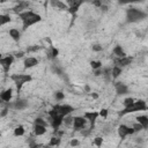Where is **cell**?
<instances>
[{
  "label": "cell",
  "mask_w": 148,
  "mask_h": 148,
  "mask_svg": "<svg viewBox=\"0 0 148 148\" xmlns=\"http://www.w3.org/2000/svg\"><path fill=\"white\" fill-rule=\"evenodd\" d=\"M18 17L21 18L22 23H23V30H25L27 28H29L30 25L39 22L42 20L40 15L31 12V10H27V12H21L18 13Z\"/></svg>",
  "instance_id": "6da1fadb"
},
{
  "label": "cell",
  "mask_w": 148,
  "mask_h": 148,
  "mask_svg": "<svg viewBox=\"0 0 148 148\" xmlns=\"http://www.w3.org/2000/svg\"><path fill=\"white\" fill-rule=\"evenodd\" d=\"M72 111H74V109L71 105H56L50 110L49 114H50L51 119H56V118L64 119V117L68 116Z\"/></svg>",
  "instance_id": "7a4b0ae2"
},
{
  "label": "cell",
  "mask_w": 148,
  "mask_h": 148,
  "mask_svg": "<svg viewBox=\"0 0 148 148\" xmlns=\"http://www.w3.org/2000/svg\"><path fill=\"white\" fill-rule=\"evenodd\" d=\"M146 16H147L146 13H143L142 10L136 9V8H130L126 12V18H127V22H130V23L139 22V21L143 20Z\"/></svg>",
  "instance_id": "3957f363"
},
{
  "label": "cell",
  "mask_w": 148,
  "mask_h": 148,
  "mask_svg": "<svg viewBox=\"0 0 148 148\" xmlns=\"http://www.w3.org/2000/svg\"><path fill=\"white\" fill-rule=\"evenodd\" d=\"M141 110H147V105H146L145 101L139 99V101H134L131 105L125 106V109L123 110V112L120 114H126L130 112H135V111H141Z\"/></svg>",
  "instance_id": "277c9868"
},
{
  "label": "cell",
  "mask_w": 148,
  "mask_h": 148,
  "mask_svg": "<svg viewBox=\"0 0 148 148\" xmlns=\"http://www.w3.org/2000/svg\"><path fill=\"white\" fill-rule=\"evenodd\" d=\"M10 79H12V80L14 81V83L16 84L17 91L21 90V88L23 87L24 83H27V82H29V81L32 80V77H31L29 74H13V75L10 76Z\"/></svg>",
  "instance_id": "5b68a950"
},
{
  "label": "cell",
  "mask_w": 148,
  "mask_h": 148,
  "mask_svg": "<svg viewBox=\"0 0 148 148\" xmlns=\"http://www.w3.org/2000/svg\"><path fill=\"white\" fill-rule=\"evenodd\" d=\"M13 61H14V57H13V56H7V57H5V58L1 57V59H0V65H1V67L3 68V72H5L6 74L9 72V68H10Z\"/></svg>",
  "instance_id": "8992f818"
},
{
  "label": "cell",
  "mask_w": 148,
  "mask_h": 148,
  "mask_svg": "<svg viewBox=\"0 0 148 148\" xmlns=\"http://www.w3.org/2000/svg\"><path fill=\"white\" fill-rule=\"evenodd\" d=\"M133 133H134V130L131 128V127H127L126 125H120V126L118 127V134H119V136H120L121 139H124L126 135L133 134Z\"/></svg>",
  "instance_id": "52a82bcc"
},
{
  "label": "cell",
  "mask_w": 148,
  "mask_h": 148,
  "mask_svg": "<svg viewBox=\"0 0 148 148\" xmlns=\"http://www.w3.org/2000/svg\"><path fill=\"white\" fill-rule=\"evenodd\" d=\"M86 121H87V119H86L84 117H74V118H73L74 128H75V130L83 128V127L86 126Z\"/></svg>",
  "instance_id": "ba28073f"
},
{
  "label": "cell",
  "mask_w": 148,
  "mask_h": 148,
  "mask_svg": "<svg viewBox=\"0 0 148 148\" xmlns=\"http://www.w3.org/2000/svg\"><path fill=\"white\" fill-rule=\"evenodd\" d=\"M84 0H66V2L69 6V10L71 13H75L77 10V8L83 3Z\"/></svg>",
  "instance_id": "9c48e42d"
},
{
  "label": "cell",
  "mask_w": 148,
  "mask_h": 148,
  "mask_svg": "<svg viewBox=\"0 0 148 148\" xmlns=\"http://www.w3.org/2000/svg\"><path fill=\"white\" fill-rule=\"evenodd\" d=\"M131 61H132V58L131 57H121V58H118V59H116L114 60V64L116 65H118V66H120V67H124V66H127V65H130L131 64Z\"/></svg>",
  "instance_id": "30bf717a"
},
{
  "label": "cell",
  "mask_w": 148,
  "mask_h": 148,
  "mask_svg": "<svg viewBox=\"0 0 148 148\" xmlns=\"http://www.w3.org/2000/svg\"><path fill=\"white\" fill-rule=\"evenodd\" d=\"M98 116H99V114H98V112H95V111H92V112H86L83 117H84L87 120H89V121L91 123V125H94Z\"/></svg>",
  "instance_id": "8fae6325"
},
{
  "label": "cell",
  "mask_w": 148,
  "mask_h": 148,
  "mask_svg": "<svg viewBox=\"0 0 148 148\" xmlns=\"http://www.w3.org/2000/svg\"><path fill=\"white\" fill-rule=\"evenodd\" d=\"M36 65H38V60L34 57H29L24 60V68H31Z\"/></svg>",
  "instance_id": "7c38bea8"
},
{
  "label": "cell",
  "mask_w": 148,
  "mask_h": 148,
  "mask_svg": "<svg viewBox=\"0 0 148 148\" xmlns=\"http://www.w3.org/2000/svg\"><path fill=\"white\" fill-rule=\"evenodd\" d=\"M116 90H117V94H118V95H124V94H127V92H128L127 86H125V84L121 83V82L116 83Z\"/></svg>",
  "instance_id": "4fadbf2b"
},
{
  "label": "cell",
  "mask_w": 148,
  "mask_h": 148,
  "mask_svg": "<svg viewBox=\"0 0 148 148\" xmlns=\"http://www.w3.org/2000/svg\"><path fill=\"white\" fill-rule=\"evenodd\" d=\"M28 7H29V2H28V1H20L18 5L13 8V10H14L15 13H21L23 9H27Z\"/></svg>",
  "instance_id": "5bb4252c"
},
{
  "label": "cell",
  "mask_w": 148,
  "mask_h": 148,
  "mask_svg": "<svg viewBox=\"0 0 148 148\" xmlns=\"http://www.w3.org/2000/svg\"><path fill=\"white\" fill-rule=\"evenodd\" d=\"M12 89L9 88V89H7V90H5V91H2L1 92V95H0V99H2V101H5V102H9L10 101V98H12Z\"/></svg>",
  "instance_id": "9a60e30c"
},
{
  "label": "cell",
  "mask_w": 148,
  "mask_h": 148,
  "mask_svg": "<svg viewBox=\"0 0 148 148\" xmlns=\"http://www.w3.org/2000/svg\"><path fill=\"white\" fill-rule=\"evenodd\" d=\"M27 106H28V102L24 101V99H18V101H16L15 104H14V108H15L16 110H23V109H25Z\"/></svg>",
  "instance_id": "2e32d148"
},
{
  "label": "cell",
  "mask_w": 148,
  "mask_h": 148,
  "mask_svg": "<svg viewBox=\"0 0 148 148\" xmlns=\"http://www.w3.org/2000/svg\"><path fill=\"white\" fill-rule=\"evenodd\" d=\"M9 36L13 38V40L18 42V40H20V37H21V34H20V31H18L17 29L13 28V29L9 30Z\"/></svg>",
  "instance_id": "e0dca14e"
},
{
  "label": "cell",
  "mask_w": 148,
  "mask_h": 148,
  "mask_svg": "<svg viewBox=\"0 0 148 148\" xmlns=\"http://www.w3.org/2000/svg\"><path fill=\"white\" fill-rule=\"evenodd\" d=\"M35 134L36 135H43L45 132H46V127L44 125H35Z\"/></svg>",
  "instance_id": "ac0fdd59"
},
{
  "label": "cell",
  "mask_w": 148,
  "mask_h": 148,
  "mask_svg": "<svg viewBox=\"0 0 148 148\" xmlns=\"http://www.w3.org/2000/svg\"><path fill=\"white\" fill-rule=\"evenodd\" d=\"M113 53H114L118 58H121V57H125V56H126V53L124 52V50H123V47H121L120 45L114 46V49H113Z\"/></svg>",
  "instance_id": "d6986e66"
},
{
  "label": "cell",
  "mask_w": 148,
  "mask_h": 148,
  "mask_svg": "<svg viewBox=\"0 0 148 148\" xmlns=\"http://www.w3.org/2000/svg\"><path fill=\"white\" fill-rule=\"evenodd\" d=\"M136 120H138L139 124L142 125L143 128H147V127H148V117H147V116H139V117L136 118Z\"/></svg>",
  "instance_id": "ffe728a7"
},
{
  "label": "cell",
  "mask_w": 148,
  "mask_h": 148,
  "mask_svg": "<svg viewBox=\"0 0 148 148\" xmlns=\"http://www.w3.org/2000/svg\"><path fill=\"white\" fill-rule=\"evenodd\" d=\"M51 5H52L53 7H57V8H59V9H62V10L67 9V6H66L65 3H62L60 0H51Z\"/></svg>",
  "instance_id": "44dd1931"
},
{
  "label": "cell",
  "mask_w": 148,
  "mask_h": 148,
  "mask_svg": "<svg viewBox=\"0 0 148 148\" xmlns=\"http://www.w3.org/2000/svg\"><path fill=\"white\" fill-rule=\"evenodd\" d=\"M120 74H121V68H120L119 66H114V67L112 68V71H111V76H112L113 79H117Z\"/></svg>",
  "instance_id": "7402d4cb"
},
{
  "label": "cell",
  "mask_w": 148,
  "mask_h": 148,
  "mask_svg": "<svg viewBox=\"0 0 148 148\" xmlns=\"http://www.w3.org/2000/svg\"><path fill=\"white\" fill-rule=\"evenodd\" d=\"M8 22H10L9 15H1L0 14V27L3 25V24H6V23H8Z\"/></svg>",
  "instance_id": "603a6c76"
},
{
  "label": "cell",
  "mask_w": 148,
  "mask_h": 148,
  "mask_svg": "<svg viewBox=\"0 0 148 148\" xmlns=\"http://www.w3.org/2000/svg\"><path fill=\"white\" fill-rule=\"evenodd\" d=\"M102 74L105 76L106 81H110V80H111V69H110V68H105V69H103V71H102Z\"/></svg>",
  "instance_id": "cb8c5ba5"
},
{
  "label": "cell",
  "mask_w": 148,
  "mask_h": 148,
  "mask_svg": "<svg viewBox=\"0 0 148 148\" xmlns=\"http://www.w3.org/2000/svg\"><path fill=\"white\" fill-rule=\"evenodd\" d=\"M14 134H15L16 136H21V135H23V134H24V128H23V126H18V127H16L15 131H14Z\"/></svg>",
  "instance_id": "d4e9b609"
},
{
  "label": "cell",
  "mask_w": 148,
  "mask_h": 148,
  "mask_svg": "<svg viewBox=\"0 0 148 148\" xmlns=\"http://www.w3.org/2000/svg\"><path fill=\"white\" fill-rule=\"evenodd\" d=\"M60 143V139L59 138H51L50 142H49V146H58Z\"/></svg>",
  "instance_id": "484cf974"
},
{
  "label": "cell",
  "mask_w": 148,
  "mask_h": 148,
  "mask_svg": "<svg viewBox=\"0 0 148 148\" xmlns=\"http://www.w3.org/2000/svg\"><path fill=\"white\" fill-rule=\"evenodd\" d=\"M90 65H91V67L94 68V69H97V68H99L101 67V61H91L90 62Z\"/></svg>",
  "instance_id": "4316f807"
},
{
  "label": "cell",
  "mask_w": 148,
  "mask_h": 148,
  "mask_svg": "<svg viewBox=\"0 0 148 148\" xmlns=\"http://www.w3.org/2000/svg\"><path fill=\"white\" fill-rule=\"evenodd\" d=\"M132 128L134 130V132H138V131H141V130H143V127H142V125H141V124H139V123H136V124H134Z\"/></svg>",
  "instance_id": "83f0119b"
},
{
  "label": "cell",
  "mask_w": 148,
  "mask_h": 148,
  "mask_svg": "<svg viewBox=\"0 0 148 148\" xmlns=\"http://www.w3.org/2000/svg\"><path fill=\"white\" fill-rule=\"evenodd\" d=\"M35 125H44V126H46V123L42 118H37V119H35Z\"/></svg>",
  "instance_id": "f1b7e54d"
},
{
  "label": "cell",
  "mask_w": 148,
  "mask_h": 148,
  "mask_svg": "<svg viewBox=\"0 0 148 148\" xmlns=\"http://www.w3.org/2000/svg\"><path fill=\"white\" fill-rule=\"evenodd\" d=\"M133 102H134V99H133L132 97H130V98H126V99L124 101V105H125V106H128V105H131Z\"/></svg>",
  "instance_id": "f546056e"
},
{
  "label": "cell",
  "mask_w": 148,
  "mask_h": 148,
  "mask_svg": "<svg viewBox=\"0 0 148 148\" xmlns=\"http://www.w3.org/2000/svg\"><path fill=\"white\" fill-rule=\"evenodd\" d=\"M64 97H65V95H64L61 91H58V92H56V98H57L58 101H61V99H64Z\"/></svg>",
  "instance_id": "4dcf8cb0"
},
{
  "label": "cell",
  "mask_w": 148,
  "mask_h": 148,
  "mask_svg": "<svg viewBox=\"0 0 148 148\" xmlns=\"http://www.w3.org/2000/svg\"><path fill=\"white\" fill-rule=\"evenodd\" d=\"M102 141H103V140H102V138H99V136H97V138L95 139V141H94V143H95L96 146H98V147H99V146L102 145Z\"/></svg>",
  "instance_id": "1f68e13d"
},
{
  "label": "cell",
  "mask_w": 148,
  "mask_h": 148,
  "mask_svg": "<svg viewBox=\"0 0 148 148\" xmlns=\"http://www.w3.org/2000/svg\"><path fill=\"white\" fill-rule=\"evenodd\" d=\"M138 1H142V0H119L120 3H130V2H138Z\"/></svg>",
  "instance_id": "d6a6232c"
},
{
  "label": "cell",
  "mask_w": 148,
  "mask_h": 148,
  "mask_svg": "<svg viewBox=\"0 0 148 148\" xmlns=\"http://www.w3.org/2000/svg\"><path fill=\"white\" fill-rule=\"evenodd\" d=\"M92 50L94 51H102V46L98 44H95V45H92Z\"/></svg>",
  "instance_id": "836d02e7"
},
{
  "label": "cell",
  "mask_w": 148,
  "mask_h": 148,
  "mask_svg": "<svg viewBox=\"0 0 148 148\" xmlns=\"http://www.w3.org/2000/svg\"><path fill=\"white\" fill-rule=\"evenodd\" d=\"M98 114H99V116H102V117H104V118H105V117H106V116H108V110H105V109H103V110H101V112H99V113H98Z\"/></svg>",
  "instance_id": "e575fe53"
},
{
  "label": "cell",
  "mask_w": 148,
  "mask_h": 148,
  "mask_svg": "<svg viewBox=\"0 0 148 148\" xmlns=\"http://www.w3.org/2000/svg\"><path fill=\"white\" fill-rule=\"evenodd\" d=\"M91 2H92L96 7H101V6H102V1H101V0H92Z\"/></svg>",
  "instance_id": "d590c367"
},
{
  "label": "cell",
  "mask_w": 148,
  "mask_h": 148,
  "mask_svg": "<svg viewBox=\"0 0 148 148\" xmlns=\"http://www.w3.org/2000/svg\"><path fill=\"white\" fill-rule=\"evenodd\" d=\"M72 121H73V118H72V117H66V118H65V123H66V125H69Z\"/></svg>",
  "instance_id": "8d00e7d4"
},
{
  "label": "cell",
  "mask_w": 148,
  "mask_h": 148,
  "mask_svg": "<svg viewBox=\"0 0 148 148\" xmlns=\"http://www.w3.org/2000/svg\"><path fill=\"white\" fill-rule=\"evenodd\" d=\"M71 145H72V146H77V145H79V141H77V140H72V141H71Z\"/></svg>",
  "instance_id": "74e56055"
},
{
  "label": "cell",
  "mask_w": 148,
  "mask_h": 148,
  "mask_svg": "<svg viewBox=\"0 0 148 148\" xmlns=\"http://www.w3.org/2000/svg\"><path fill=\"white\" fill-rule=\"evenodd\" d=\"M16 57H17V58H21V57H23V52H20V53H17V54H16Z\"/></svg>",
  "instance_id": "f35d334b"
},
{
  "label": "cell",
  "mask_w": 148,
  "mask_h": 148,
  "mask_svg": "<svg viewBox=\"0 0 148 148\" xmlns=\"http://www.w3.org/2000/svg\"><path fill=\"white\" fill-rule=\"evenodd\" d=\"M7 113V109H5V110H2V113H1V116H5Z\"/></svg>",
  "instance_id": "ab89813d"
},
{
  "label": "cell",
  "mask_w": 148,
  "mask_h": 148,
  "mask_svg": "<svg viewBox=\"0 0 148 148\" xmlns=\"http://www.w3.org/2000/svg\"><path fill=\"white\" fill-rule=\"evenodd\" d=\"M0 59H1V54H0Z\"/></svg>",
  "instance_id": "60d3db41"
}]
</instances>
